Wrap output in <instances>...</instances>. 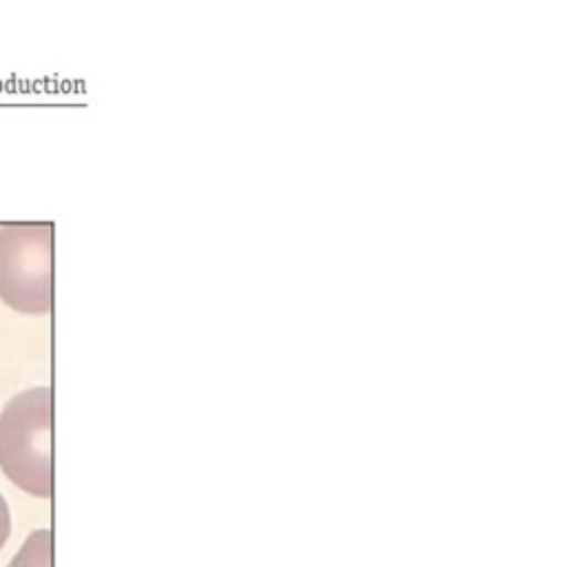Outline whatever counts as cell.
<instances>
[{
  "instance_id": "cell-1",
  "label": "cell",
  "mask_w": 567,
  "mask_h": 567,
  "mask_svg": "<svg viewBox=\"0 0 567 567\" xmlns=\"http://www.w3.org/2000/svg\"><path fill=\"white\" fill-rule=\"evenodd\" d=\"M51 388L16 394L0 414V467L24 492L49 498L51 474Z\"/></svg>"
},
{
  "instance_id": "cell-2",
  "label": "cell",
  "mask_w": 567,
  "mask_h": 567,
  "mask_svg": "<svg viewBox=\"0 0 567 567\" xmlns=\"http://www.w3.org/2000/svg\"><path fill=\"white\" fill-rule=\"evenodd\" d=\"M51 224H7L0 228V297L7 306L42 315L51 308Z\"/></svg>"
},
{
  "instance_id": "cell-3",
  "label": "cell",
  "mask_w": 567,
  "mask_h": 567,
  "mask_svg": "<svg viewBox=\"0 0 567 567\" xmlns=\"http://www.w3.org/2000/svg\"><path fill=\"white\" fill-rule=\"evenodd\" d=\"M51 565H53L51 529H35L7 567H51Z\"/></svg>"
},
{
  "instance_id": "cell-4",
  "label": "cell",
  "mask_w": 567,
  "mask_h": 567,
  "mask_svg": "<svg viewBox=\"0 0 567 567\" xmlns=\"http://www.w3.org/2000/svg\"><path fill=\"white\" fill-rule=\"evenodd\" d=\"M9 532H11V514H9L7 501L0 494V549L4 547V543L9 538Z\"/></svg>"
}]
</instances>
